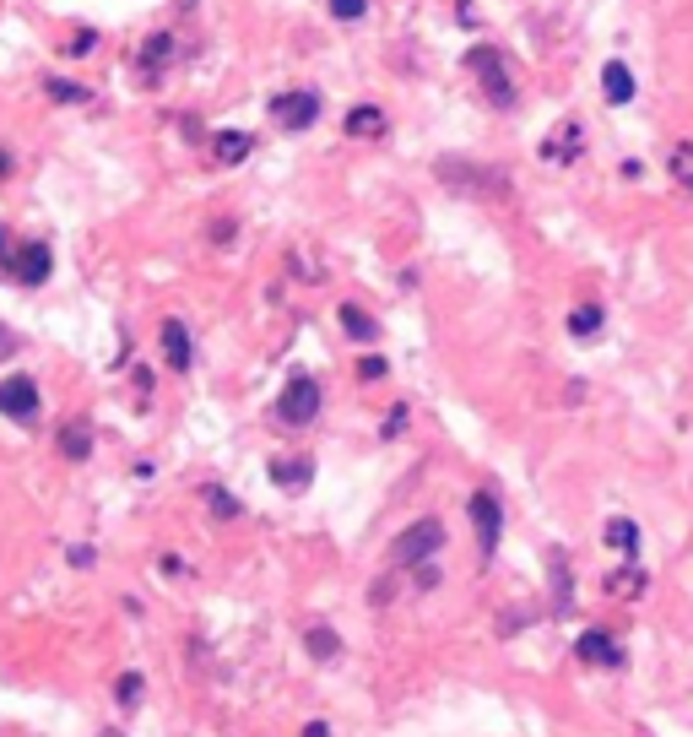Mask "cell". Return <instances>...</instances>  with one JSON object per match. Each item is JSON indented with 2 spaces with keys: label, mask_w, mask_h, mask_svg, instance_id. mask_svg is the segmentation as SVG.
I'll return each instance as SVG.
<instances>
[{
  "label": "cell",
  "mask_w": 693,
  "mask_h": 737,
  "mask_svg": "<svg viewBox=\"0 0 693 737\" xmlns=\"http://www.w3.org/2000/svg\"><path fill=\"white\" fill-rule=\"evenodd\" d=\"M575 152V125H564L558 136H552V147H547V158H569Z\"/></svg>",
  "instance_id": "484cf974"
},
{
  "label": "cell",
  "mask_w": 693,
  "mask_h": 737,
  "mask_svg": "<svg viewBox=\"0 0 693 737\" xmlns=\"http://www.w3.org/2000/svg\"><path fill=\"white\" fill-rule=\"evenodd\" d=\"M206 504H212L223 520H239V515H244V510H239V499H233L228 488H206Z\"/></svg>",
  "instance_id": "7402d4cb"
},
{
  "label": "cell",
  "mask_w": 693,
  "mask_h": 737,
  "mask_svg": "<svg viewBox=\"0 0 693 737\" xmlns=\"http://www.w3.org/2000/svg\"><path fill=\"white\" fill-rule=\"evenodd\" d=\"M12 353H17V337H12V331H6V325H0V364H6Z\"/></svg>",
  "instance_id": "f546056e"
},
{
  "label": "cell",
  "mask_w": 693,
  "mask_h": 737,
  "mask_svg": "<svg viewBox=\"0 0 693 737\" xmlns=\"http://www.w3.org/2000/svg\"><path fill=\"white\" fill-rule=\"evenodd\" d=\"M276 418H282L288 429H309L320 418V385L309 374H293L282 385V396H276Z\"/></svg>",
  "instance_id": "7a4b0ae2"
},
{
  "label": "cell",
  "mask_w": 693,
  "mask_h": 737,
  "mask_svg": "<svg viewBox=\"0 0 693 737\" xmlns=\"http://www.w3.org/2000/svg\"><path fill=\"white\" fill-rule=\"evenodd\" d=\"M12 272H17V283H44L49 277V250L44 244H22L17 260H12Z\"/></svg>",
  "instance_id": "8fae6325"
},
{
  "label": "cell",
  "mask_w": 693,
  "mask_h": 737,
  "mask_svg": "<svg viewBox=\"0 0 693 737\" xmlns=\"http://www.w3.org/2000/svg\"><path fill=\"white\" fill-rule=\"evenodd\" d=\"M158 342H163V358H168V369H174V374H184V369L195 364V348H190V331H184V320H163Z\"/></svg>",
  "instance_id": "9c48e42d"
},
{
  "label": "cell",
  "mask_w": 693,
  "mask_h": 737,
  "mask_svg": "<svg viewBox=\"0 0 693 737\" xmlns=\"http://www.w3.org/2000/svg\"><path fill=\"white\" fill-rule=\"evenodd\" d=\"M575 656L591 661V667H623V645H617L607 629H585V635L575 640Z\"/></svg>",
  "instance_id": "52a82bcc"
},
{
  "label": "cell",
  "mask_w": 693,
  "mask_h": 737,
  "mask_svg": "<svg viewBox=\"0 0 693 737\" xmlns=\"http://www.w3.org/2000/svg\"><path fill=\"white\" fill-rule=\"evenodd\" d=\"M304 737H336L330 721H304Z\"/></svg>",
  "instance_id": "4dcf8cb0"
},
{
  "label": "cell",
  "mask_w": 693,
  "mask_h": 737,
  "mask_svg": "<svg viewBox=\"0 0 693 737\" xmlns=\"http://www.w3.org/2000/svg\"><path fill=\"white\" fill-rule=\"evenodd\" d=\"M547 575H552V613H569L575 608V575H569V553L552 548L547 553Z\"/></svg>",
  "instance_id": "30bf717a"
},
{
  "label": "cell",
  "mask_w": 693,
  "mask_h": 737,
  "mask_svg": "<svg viewBox=\"0 0 693 737\" xmlns=\"http://www.w3.org/2000/svg\"><path fill=\"white\" fill-rule=\"evenodd\" d=\"M38 385L28 374H12V380H0V418H17V423H33L38 418Z\"/></svg>",
  "instance_id": "5b68a950"
},
{
  "label": "cell",
  "mask_w": 693,
  "mask_h": 737,
  "mask_svg": "<svg viewBox=\"0 0 693 737\" xmlns=\"http://www.w3.org/2000/svg\"><path fill=\"white\" fill-rule=\"evenodd\" d=\"M158 569H163L168 580H179V575H184V559H179V553H163V559H158Z\"/></svg>",
  "instance_id": "f1b7e54d"
},
{
  "label": "cell",
  "mask_w": 693,
  "mask_h": 737,
  "mask_svg": "<svg viewBox=\"0 0 693 737\" xmlns=\"http://www.w3.org/2000/svg\"><path fill=\"white\" fill-rule=\"evenodd\" d=\"M142 689H147L142 673H125V678L114 684V700H119V705H135V700H142Z\"/></svg>",
  "instance_id": "603a6c76"
},
{
  "label": "cell",
  "mask_w": 693,
  "mask_h": 737,
  "mask_svg": "<svg viewBox=\"0 0 693 737\" xmlns=\"http://www.w3.org/2000/svg\"><path fill=\"white\" fill-rule=\"evenodd\" d=\"M341 331H346V337H353V342H379V320L369 315V309H358V304H341Z\"/></svg>",
  "instance_id": "4fadbf2b"
},
{
  "label": "cell",
  "mask_w": 693,
  "mask_h": 737,
  "mask_svg": "<svg viewBox=\"0 0 693 737\" xmlns=\"http://www.w3.org/2000/svg\"><path fill=\"white\" fill-rule=\"evenodd\" d=\"M65 559H71L77 569H93V564H98V553H93V548H82V543H77V548H65Z\"/></svg>",
  "instance_id": "83f0119b"
},
{
  "label": "cell",
  "mask_w": 693,
  "mask_h": 737,
  "mask_svg": "<svg viewBox=\"0 0 693 737\" xmlns=\"http://www.w3.org/2000/svg\"><path fill=\"white\" fill-rule=\"evenodd\" d=\"M612 591H640V575H612Z\"/></svg>",
  "instance_id": "1f68e13d"
},
{
  "label": "cell",
  "mask_w": 693,
  "mask_h": 737,
  "mask_svg": "<svg viewBox=\"0 0 693 737\" xmlns=\"http://www.w3.org/2000/svg\"><path fill=\"white\" fill-rule=\"evenodd\" d=\"M466 510H471L477 543H482V564H488V559L499 553V537H504V504H499V494H493V488H477Z\"/></svg>",
  "instance_id": "3957f363"
},
{
  "label": "cell",
  "mask_w": 693,
  "mask_h": 737,
  "mask_svg": "<svg viewBox=\"0 0 693 737\" xmlns=\"http://www.w3.org/2000/svg\"><path fill=\"white\" fill-rule=\"evenodd\" d=\"M212 142H217V147H212V152H217V163H244V158H249V147H255V142L244 136V130H217Z\"/></svg>",
  "instance_id": "ac0fdd59"
},
{
  "label": "cell",
  "mask_w": 693,
  "mask_h": 737,
  "mask_svg": "<svg viewBox=\"0 0 693 737\" xmlns=\"http://www.w3.org/2000/svg\"><path fill=\"white\" fill-rule=\"evenodd\" d=\"M385 369H390V364H385L379 353H369V358L358 364V374H363V380H385Z\"/></svg>",
  "instance_id": "4316f807"
},
{
  "label": "cell",
  "mask_w": 693,
  "mask_h": 737,
  "mask_svg": "<svg viewBox=\"0 0 693 737\" xmlns=\"http://www.w3.org/2000/svg\"><path fill=\"white\" fill-rule=\"evenodd\" d=\"M466 60H471L477 82L488 87V98H493L499 109H510V103H515V82H510V65H504V54H499V49H488V44H477Z\"/></svg>",
  "instance_id": "277c9868"
},
{
  "label": "cell",
  "mask_w": 693,
  "mask_h": 737,
  "mask_svg": "<svg viewBox=\"0 0 693 737\" xmlns=\"http://www.w3.org/2000/svg\"><path fill=\"white\" fill-rule=\"evenodd\" d=\"M601 537H607V548H617V553H629V559L640 553V526H634L629 515H612V520H607V531H601Z\"/></svg>",
  "instance_id": "2e32d148"
},
{
  "label": "cell",
  "mask_w": 693,
  "mask_h": 737,
  "mask_svg": "<svg viewBox=\"0 0 693 737\" xmlns=\"http://www.w3.org/2000/svg\"><path fill=\"white\" fill-rule=\"evenodd\" d=\"M54 445H60L65 461H87V455H93V429H87V423H65V429L54 434Z\"/></svg>",
  "instance_id": "5bb4252c"
},
{
  "label": "cell",
  "mask_w": 693,
  "mask_h": 737,
  "mask_svg": "<svg viewBox=\"0 0 693 737\" xmlns=\"http://www.w3.org/2000/svg\"><path fill=\"white\" fill-rule=\"evenodd\" d=\"M569 331H575V337H596V331H601V309H596V304H580V309L569 315Z\"/></svg>",
  "instance_id": "44dd1931"
},
{
  "label": "cell",
  "mask_w": 693,
  "mask_h": 737,
  "mask_svg": "<svg viewBox=\"0 0 693 737\" xmlns=\"http://www.w3.org/2000/svg\"><path fill=\"white\" fill-rule=\"evenodd\" d=\"M168 60H174V38H168V33H152L147 49H142V65H147V71H163Z\"/></svg>",
  "instance_id": "ffe728a7"
},
{
  "label": "cell",
  "mask_w": 693,
  "mask_h": 737,
  "mask_svg": "<svg viewBox=\"0 0 693 737\" xmlns=\"http://www.w3.org/2000/svg\"><path fill=\"white\" fill-rule=\"evenodd\" d=\"M601 93H607V103H629L634 98V77H629V65H623V60L601 65Z\"/></svg>",
  "instance_id": "7c38bea8"
},
{
  "label": "cell",
  "mask_w": 693,
  "mask_h": 737,
  "mask_svg": "<svg viewBox=\"0 0 693 737\" xmlns=\"http://www.w3.org/2000/svg\"><path fill=\"white\" fill-rule=\"evenodd\" d=\"M666 168H672V179H677L682 190H693V142H677V147L666 152Z\"/></svg>",
  "instance_id": "d6986e66"
},
{
  "label": "cell",
  "mask_w": 693,
  "mask_h": 737,
  "mask_svg": "<svg viewBox=\"0 0 693 737\" xmlns=\"http://www.w3.org/2000/svg\"><path fill=\"white\" fill-rule=\"evenodd\" d=\"M330 12L341 22H358V17H369V0H330Z\"/></svg>",
  "instance_id": "d4e9b609"
},
{
  "label": "cell",
  "mask_w": 693,
  "mask_h": 737,
  "mask_svg": "<svg viewBox=\"0 0 693 737\" xmlns=\"http://www.w3.org/2000/svg\"><path fill=\"white\" fill-rule=\"evenodd\" d=\"M341 130H346L353 142H374V136H385V130H390V114L374 109V103H358V109H346Z\"/></svg>",
  "instance_id": "ba28073f"
},
{
  "label": "cell",
  "mask_w": 693,
  "mask_h": 737,
  "mask_svg": "<svg viewBox=\"0 0 693 737\" xmlns=\"http://www.w3.org/2000/svg\"><path fill=\"white\" fill-rule=\"evenodd\" d=\"M304 651H309L314 661H336V656H341V635H336L330 624H309V629H304Z\"/></svg>",
  "instance_id": "9a60e30c"
},
{
  "label": "cell",
  "mask_w": 693,
  "mask_h": 737,
  "mask_svg": "<svg viewBox=\"0 0 693 737\" xmlns=\"http://www.w3.org/2000/svg\"><path fill=\"white\" fill-rule=\"evenodd\" d=\"M439 548H444V520H439V515H423V520H412L401 537L390 543V564H395V569H418V564H428Z\"/></svg>",
  "instance_id": "6da1fadb"
},
{
  "label": "cell",
  "mask_w": 693,
  "mask_h": 737,
  "mask_svg": "<svg viewBox=\"0 0 693 737\" xmlns=\"http://www.w3.org/2000/svg\"><path fill=\"white\" fill-rule=\"evenodd\" d=\"M44 87H49L60 103H87V87H77V82H60V77H49Z\"/></svg>",
  "instance_id": "cb8c5ba5"
},
{
  "label": "cell",
  "mask_w": 693,
  "mask_h": 737,
  "mask_svg": "<svg viewBox=\"0 0 693 737\" xmlns=\"http://www.w3.org/2000/svg\"><path fill=\"white\" fill-rule=\"evenodd\" d=\"M314 114H320V98H314V93H276V98H271V119L282 125V130H304V125H314Z\"/></svg>",
  "instance_id": "8992f818"
},
{
  "label": "cell",
  "mask_w": 693,
  "mask_h": 737,
  "mask_svg": "<svg viewBox=\"0 0 693 737\" xmlns=\"http://www.w3.org/2000/svg\"><path fill=\"white\" fill-rule=\"evenodd\" d=\"M271 478L282 483L288 494H298V488H309V478H314V466H309V461H288V455H276V461H271Z\"/></svg>",
  "instance_id": "e0dca14e"
}]
</instances>
